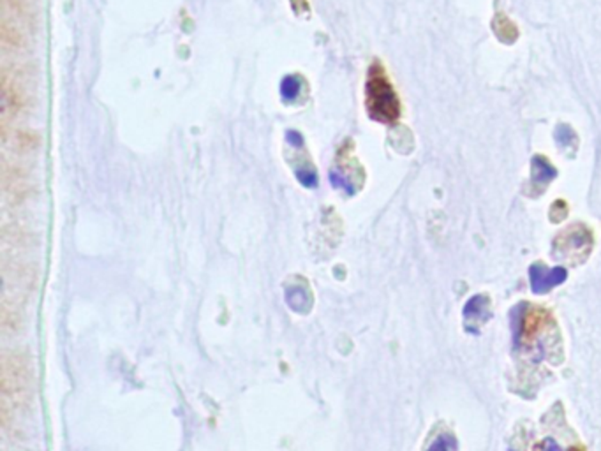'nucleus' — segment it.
Instances as JSON below:
<instances>
[{
    "label": "nucleus",
    "instance_id": "3",
    "mask_svg": "<svg viewBox=\"0 0 601 451\" xmlns=\"http://www.w3.org/2000/svg\"><path fill=\"white\" fill-rule=\"evenodd\" d=\"M529 276H531V288L535 293H547L554 286L563 284L568 277L565 268L547 270L545 267H540V265H533L529 268Z\"/></svg>",
    "mask_w": 601,
    "mask_h": 451
},
{
    "label": "nucleus",
    "instance_id": "2",
    "mask_svg": "<svg viewBox=\"0 0 601 451\" xmlns=\"http://www.w3.org/2000/svg\"><path fill=\"white\" fill-rule=\"evenodd\" d=\"M367 106L376 121H394L399 115V103L383 76H371L367 85Z\"/></svg>",
    "mask_w": 601,
    "mask_h": 451
},
{
    "label": "nucleus",
    "instance_id": "4",
    "mask_svg": "<svg viewBox=\"0 0 601 451\" xmlns=\"http://www.w3.org/2000/svg\"><path fill=\"white\" fill-rule=\"evenodd\" d=\"M464 315H465V321H469L471 317H472V321H476V319L483 321L488 315V300L481 295L472 297L464 307Z\"/></svg>",
    "mask_w": 601,
    "mask_h": 451
},
{
    "label": "nucleus",
    "instance_id": "6",
    "mask_svg": "<svg viewBox=\"0 0 601 451\" xmlns=\"http://www.w3.org/2000/svg\"><path fill=\"white\" fill-rule=\"evenodd\" d=\"M556 138H558V142H559V144H563V145H570V144H572V140H574V133H572V129H570V128H566V126H561V128H558V131H556Z\"/></svg>",
    "mask_w": 601,
    "mask_h": 451
},
{
    "label": "nucleus",
    "instance_id": "1",
    "mask_svg": "<svg viewBox=\"0 0 601 451\" xmlns=\"http://www.w3.org/2000/svg\"><path fill=\"white\" fill-rule=\"evenodd\" d=\"M32 367L28 358L20 353H5L0 367V392H2V420L9 413L25 409L32 399Z\"/></svg>",
    "mask_w": 601,
    "mask_h": 451
},
{
    "label": "nucleus",
    "instance_id": "7",
    "mask_svg": "<svg viewBox=\"0 0 601 451\" xmlns=\"http://www.w3.org/2000/svg\"><path fill=\"white\" fill-rule=\"evenodd\" d=\"M453 447H455V441L451 439L450 436H443L429 448V451H450Z\"/></svg>",
    "mask_w": 601,
    "mask_h": 451
},
{
    "label": "nucleus",
    "instance_id": "8",
    "mask_svg": "<svg viewBox=\"0 0 601 451\" xmlns=\"http://www.w3.org/2000/svg\"><path fill=\"white\" fill-rule=\"evenodd\" d=\"M543 448H545V451H563L558 447V443L554 439H545Z\"/></svg>",
    "mask_w": 601,
    "mask_h": 451
},
{
    "label": "nucleus",
    "instance_id": "5",
    "mask_svg": "<svg viewBox=\"0 0 601 451\" xmlns=\"http://www.w3.org/2000/svg\"><path fill=\"white\" fill-rule=\"evenodd\" d=\"M556 175H558L556 169H554L547 160H543L542 157H535V159H533V180H535L536 183L545 185V183L550 182Z\"/></svg>",
    "mask_w": 601,
    "mask_h": 451
}]
</instances>
